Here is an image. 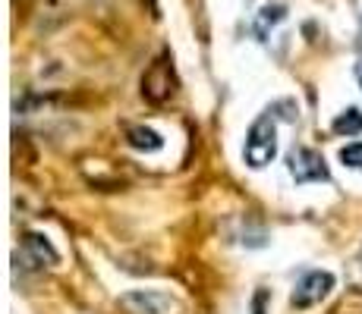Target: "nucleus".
Returning <instances> with one entry per match:
<instances>
[{
  "label": "nucleus",
  "mask_w": 362,
  "mask_h": 314,
  "mask_svg": "<svg viewBox=\"0 0 362 314\" xmlns=\"http://www.w3.org/2000/svg\"><path fill=\"white\" fill-rule=\"evenodd\" d=\"M274 155H277V126H274V116H271V114H262L259 120L252 123L249 135H246V148H243V157H246L249 167L262 170V167H268L271 160H274Z\"/></svg>",
  "instance_id": "f257e3e1"
},
{
  "label": "nucleus",
  "mask_w": 362,
  "mask_h": 314,
  "mask_svg": "<svg viewBox=\"0 0 362 314\" xmlns=\"http://www.w3.org/2000/svg\"><path fill=\"white\" fill-rule=\"evenodd\" d=\"M287 167L296 183H325L328 179V164L312 148H293L287 157Z\"/></svg>",
  "instance_id": "f03ea898"
},
{
  "label": "nucleus",
  "mask_w": 362,
  "mask_h": 314,
  "mask_svg": "<svg viewBox=\"0 0 362 314\" xmlns=\"http://www.w3.org/2000/svg\"><path fill=\"white\" fill-rule=\"evenodd\" d=\"M331 289H334V274H328V270H312V274H305L303 280L296 283L293 308H312V305H318L322 298H328Z\"/></svg>",
  "instance_id": "7ed1b4c3"
},
{
  "label": "nucleus",
  "mask_w": 362,
  "mask_h": 314,
  "mask_svg": "<svg viewBox=\"0 0 362 314\" xmlns=\"http://www.w3.org/2000/svg\"><path fill=\"white\" fill-rule=\"evenodd\" d=\"M120 305L129 314H173L177 311V302H173L167 292H155V289L127 292V296L120 298Z\"/></svg>",
  "instance_id": "20e7f679"
},
{
  "label": "nucleus",
  "mask_w": 362,
  "mask_h": 314,
  "mask_svg": "<svg viewBox=\"0 0 362 314\" xmlns=\"http://www.w3.org/2000/svg\"><path fill=\"white\" fill-rule=\"evenodd\" d=\"M173 92V73H170V63L167 60H155L151 63V69L145 73L142 79V95L148 97V101H164L167 95Z\"/></svg>",
  "instance_id": "39448f33"
},
{
  "label": "nucleus",
  "mask_w": 362,
  "mask_h": 314,
  "mask_svg": "<svg viewBox=\"0 0 362 314\" xmlns=\"http://www.w3.org/2000/svg\"><path fill=\"white\" fill-rule=\"evenodd\" d=\"M127 142H129L136 151H158V148L164 145L161 135H158L155 129H148V126H136V129H129Z\"/></svg>",
  "instance_id": "423d86ee"
},
{
  "label": "nucleus",
  "mask_w": 362,
  "mask_h": 314,
  "mask_svg": "<svg viewBox=\"0 0 362 314\" xmlns=\"http://www.w3.org/2000/svg\"><path fill=\"white\" fill-rule=\"evenodd\" d=\"M331 129L337 132V135H359V132H362V110L359 107L344 110V114L331 123Z\"/></svg>",
  "instance_id": "0eeeda50"
},
{
  "label": "nucleus",
  "mask_w": 362,
  "mask_h": 314,
  "mask_svg": "<svg viewBox=\"0 0 362 314\" xmlns=\"http://www.w3.org/2000/svg\"><path fill=\"white\" fill-rule=\"evenodd\" d=\"M284 16H287V6H284V4H268V6H264V10L259 13V19H255V35H259V38L264 41L268 29L281 23Z\"/></svg>",
  "instance_id": "6e6552de"
},
{
  "label": "nucleus",
  "mask_w": 362,
  "mask_h": 314,
  "mask_svg": "<svg viewBox=\"0 0 362 314\" xmlns=\"http://www.w3.org/2000/svg\"><path fill=\"white\" fill-rule=\"evenodd\" d=\"M25 246H29L35 255L41 258V261H47V264H57V251L51 248V242L45 239V236H38V233H29L25 236Z\"/></svg>",
  "instance_id": "1a4fd4ad"
},
{
  "label": "nucleus",
  "mask_w": 362,
  "mask_h": 314,
  "mask_svg": "<svg viewBox=\"0 0 362 314\" xmlns=\"http://www.w3.org/2000/svg\"><path fill=\"white\" fill-rule=\"evenodd\" d=\"M340 160H344L346 167H353V170H362V142H353V145H346V148H340Z\"/></svg>",
  "instance_id": "9d476101"
},
{
  "label": "nucleus",
  "mask_w": 362,
  "mask_h": 314,
  "mask_svg": "<svg viewBox=\"0 0 362 314\" xmlns=\"http://www.w3.org/2000/svg\"><path fill=\"white\" fill-rule=\"evenodd\" d=\"M356 82H359V88H362V57L356 60Z\"/></svg>",
  "instance_id": "9b49d317"
}]
</instances>
